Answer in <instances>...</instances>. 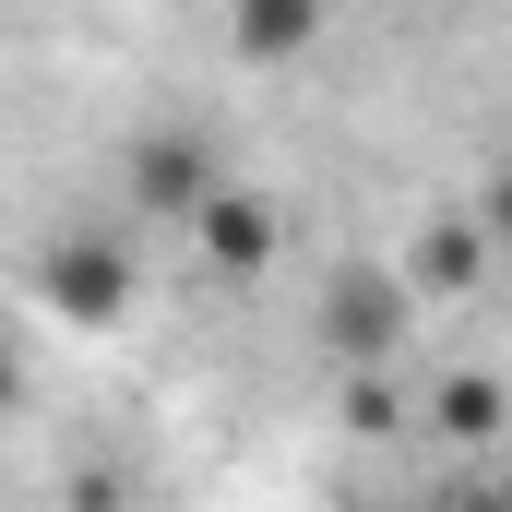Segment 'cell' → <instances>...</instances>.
Returning a JSON list of instances; mask_svg holds the SVG:
<instances>
[{
	"label": "cell",
	"instance_id": "1",
	"mask_svg": "<svg viewBox=\"0 0 512 512\" xmlns=\"http://www.w3.org/2000/svg\"><path fill=\"white\" fill-rule=\"evenodd\" d=\"M405 334H417V274H405V262H346V274L322 286V346H334L346 370H393Z\"/></svg>",
	"mask_w": 512,
	"mask_h": 512
},
{
	"label": "cell",
	"instance_id": "2",
	"mask_svg": "<svg viewBox=\"0 0 512 512\" xmlns=\"http://www.w3.org/2000/svg\"><path fill=\"white\" fill-rule=\"evenodd\" d=\"M131 298H143V262H131V239L72 227V239H48V251H36V310H48V322L108 334V322H131Z\"/></svg>",
	"mask_w": 512,
	"mask_h": 512
},
{
	"label": "cell",
	"instance_id": "3",
	"mask_svg": "<svg viewBox=\"0 0 512 512\" xmlns=\"http://www.w3.org/2000/svg\"><path fill=\"white\" fill-rule=\"evenodd\" d=\"M120 191H131V215H143V227H191V215L227 191V167H215V143H203V131H131Z\"/></svg>",
	"mask_w": 512,
	"mask_h": 512
},
{
	"label": "cell",
	"instance_id": "4",
	"mask_svg": "<svg viewBox=\"0 0 512 512\" xmlns=\"http://www.w3.org/2000/svg\"><path fill=\"white\" fill-rule=\"evenodd\" d=\"M191 251L215 262L227 286H251V274H274V262H286V203H274V191H251V179H227V191L191 215Z\"/></svg>",
	"mask_w": 512,
	"mask_h": 512
},
{
	"label": "cell",
	"instance_id": "5",
	"mask_svg": "<svg viewBox=\"0 0 512 512\" xmlns=\"http://www.w3.org/2000/svg\"><path fill=\"white\" fill-rule=\"evenodd\" d=\"M489 262H501V227H489V215H429V227L405 239L417 298H477V286H489Z\"/></svg>",
	"mask_w": 512,
	"mask_h": 512
},
{
	"label": "cell",
	"instance_id": "6",
	"mask_svg": "<svg viewBox=\"0 0 512 512\" xmlns=\"http://www.w3.org/2000/svg\"><path fill=\"white\" fill-rule=\"evenodd\" d=\"M322 12H334V0H227V48L262 60V72H274V60H310V48H322Z\"/></svg>",
	"mask_w": 512,
	"mask_h": 512
},
{
	"label": "cell",
	"instance_id": "7",
	"mask_svg": "<svg viewBox=\"0 0 512 512\" xmlns=\"http://www.w3.org/2000/svg\"><path fill=\"white\" fill-rule=\"evenodd\" d=\"M429 429L465 441V453L501 441V429H512V382H501V370H441V382H429Z\"/></svg>",
	"mask_w": 512,
	"mask_h": 512
},
{
	"label": "cell",
	"instance_id": "8",
	"mask_svg": "<svg viewBox=\"0 0 512 512\" xmlns=\"http://www.w3.org/2000/svg\"><path fill=\"white\" fill-rule=\"evenodd\" d=\"M477 215L501 227V251H512V179H489V191H477Z\"/></svg>",
	"mask_w": 512,
	"mask_h": 512
},
{
	"label": "cell",
	"instance_id": "9",
	"mask_svg": "<svg viewBox=\"0 0 512 512\" xmlns=\"http://www.w3.org/2000/svg\"><path fill=\"white\" fill-rule=\"evenodd\" d=\"M489 501H501V512H512V465H501V477H489Z\"/></svg>",
	"mask_w": 512,
	"mask_h": 512
},
{
	"label": "cell",
	"instance_id": "10",
	"mask_svg": "<svg viewBox=\"0 0 512 512\" xmlns=\"http://www.w3.org/2000/svg\"><path fill=\"white\" fill-rule=\"evenodd\" d=\"M441 12H465V0H441Z\"/></svg>",
	"mask_w": 512,
	"mask_h": 512
}]
</instances>
